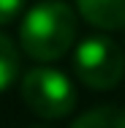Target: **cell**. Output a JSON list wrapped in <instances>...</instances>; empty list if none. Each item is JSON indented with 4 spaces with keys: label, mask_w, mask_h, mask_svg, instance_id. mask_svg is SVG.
<instances>
[{
    "label": "cell",
    "mask_w": 125,
    "mask_h": 128,
    "mask_svg": "<svg viewBox=\"0 0 125 128\" xmlns=\"http://www.w3.org/2000/svg\"><path fill=\"white\" fill-rule=\"evenodd\" d=\"M22 101L27 104L30 112L38 117L57 120L71 114L76 106V90L74 82L57 68H33L22 79Z\"/></svg>",
    "instance_id": "obj_3"
},
{
    "label": "cell",
    "mask_w": 125,
    "mask_h": 128,
    "mask_svg": "<svg viewBox=\"0 0 125 128\" xmlns=\"http://www.w3.org/2000/svg\"><path fill=\"white\" fill-rule=\"evenodd\" d=\"M84 22L101 30H123L125 27V0H76Z\"/></svg>",
    "instance_id": "obj_4"
},
{
    "label": "cell",
    "mask_w": 125,
    "mask_h": 128,
    "mask_svg": "<svg viewBox=\"0 0 125 128\" xmlns=\"http://www.w3.org/2000/svg\"><path fill=\"white\" fill-rule=\"evenodd\" d=\"M16 74H19V49L8 36L0 33V93L14 84Z\"/></svg>",
    "instance_id": "obj_6"
},
{
    "label": "cell",
    "mask_w": 125,
    "mask_h": 128,
    "mask_svg": "<svg viewBox=\"0 0 125 128\" xmlns=\"http://www.w3.org/2000/svg\"><path fill=\"white\" fill-rule=\"evenodd\" d=\"M76 38V11L63 0H44L33 6L19 25L22 49L41 63L60 60L74 46Z\"/></svg>",
    "instance_id": "obj_1"
},
{
    "label": "cell",
    "mask_w": 125,
    "mask_h": 128,
    "mask_svg": "<svg viewBox=\"0 0 125 128\" xmlns=\"http://www.w3.org/2000/svg\"><path fill=\"white\" fill-rule=\"evenodd\" d=\"M71 128H125V109L120 106H95L79 114Z\"/></svg>",
    "instance_id": "obj_5"
},
{
    "label": "cell",
    "mask_w": 125,
    "mask_h": 128,
    "mask_svg": "<svg viewBox=\"0 0 125 128\" xmlns=\"http://www.w3.org/2000/svg\"><path fill=\"white\" fill-rule=\"evenodd\" d=\"M74 74L90 90H114L125 76V54L106 36H87L74 52Z\"/></svg>",
    "instance_id": "obj_2"
},
{
    "label": "cell",
    "mask_w": 125,
    "mask_h": 128,
    "mask_svg": "<svg viewBox=\"0 0 125 128\" xmlns=\"http://www.w3.org/2000/svg\"><path fill=\"white\" fill-rule=\"evenodd\" d=\"M25 8V0H0V25L14 22Z\"/></svg>",
    "instance_id": "obj_7"
}]
</instances>
